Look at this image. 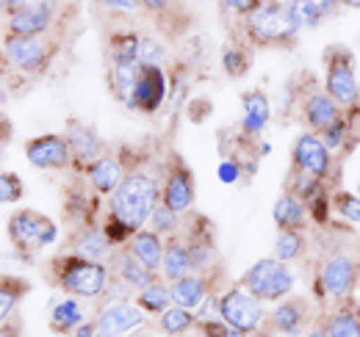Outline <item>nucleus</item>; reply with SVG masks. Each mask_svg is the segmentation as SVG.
<instances>
[{"label":"nucleus","mask_w":360,"mask_h":337,"mask_svg":"<svg viewBox=\"0 0 360 337\" xmlns=\"http://www.w3.org/2000/svg\"><path fill=\"white\" fill-rule=\"evenodd\" d=\"M161 197H164V183H158L153 174L141 168L125 174L122 185L108 199V218L103 224L114 246L131 241L139 230L150 224L153 211L161 205Z\"/></svg>","instance_id":"f257e3e1"},{"label":"nucleus","mask_w":360,"mask_h":337,"mask_svg":"<svg viewBox=\"0 0 360 337\" xmlns=\"http://www.w3.org/2000/svg\"><path fill=\"white\" fill-rule=\"evenodd\" d=\"M56 282L64 293L78 296V298H97L105 296L111 285V271L105 263H91L78 254H64L53 260Z\"/></svg>","instance_id":"f03ea898"},{"label":"nucleus","mask_w":360,"mask_h":337,"mask_svg":"<svg viewBox=\"0 0 360 337\" xmlns=\"http://www.w3.org/2000/svg\"><path fill=\"white\" fill-rule=\"evenodd\" d=\"M247 37L255 44H288L297 34V22L291 17L288 3L283 0H264L247 20H244Z\"/></svg>","instance_id":"7ed1b4c3"},{"label":"nucleus","mask_w":360,"mask_h":337,"mask_svg":"<svg viewBox=\"0 0 360 337\" xmlns=\"http://www.w3.org/2000/svg\"><path fill=\"white\" fill-rule=\"evenodd\" d=\"M294 285H297L294 271L288 268V263H280L277 257L258 260L255 265H250V271L241 279V288H247L261 301H283L291 296Z\"/></svg>","instance_id":"20e7f679"},{"label":"nucleus","mask_w":360,"mask_h":337,"mask_svg":"<svg viewBox=\"0 0 360 337\" xmlns=\"http://www.w3.org/2000/svg\"><path fill=\"white\" fill-rule=\"evenodd\" d=\"M324 91L341 108H355L360 103V84L347 47H330L324 53Z\"/></svg>","instance_id":"39448f33"},{"label":"nucleus","mask_w":360,"mask_h":337,"mask_svg":"<svg viewBox=\"0 0 360 337\" xmlns=\"http://www.w3.org/2000/svg\"><path fill=\"white\" fill-rule=\"evenodd\" d=\"M222 321L230 329L241 335H252L264 326V307L261 298L250 293L247 288L236 285L227 293H222Z\"/></svg>","instance_id":"423d86ee"},{"label":"nucleus","mask_w":360,"mask_h":337,"mask_svg":"<svg viewBox=\"0 0 360 337\" xmlns=\"http://www.w3.org/2000/svg\"><path fill=\"white\" fill-rule=\"evenodd\" d=\"M56 224L37 211H17L8 218V238L20 252H37L56 241Z\"/></svg>","instance_id":"0eeeda50"},{"label":"nucleus","mask_w":360,"mask_h":337,"mask_svg":"<svg viewBox=\"0 0 360 337\" xmlns=\"http://www.w3.org/2000/svg\"><path fill=\"white\" fill-rule=\"evenodd\" d=\"M360 265L349 252H335L333 257L324 260L321 271H319V288L321 293H327L335 301H349V296L355 291Z\"/></svg>","instance_id":"6e6552de"},{"label":"nucleus","mask_w":360,"mask_h":337,"mask_svg":"<svg viewBox=\"0 0 360 337\" xmlns=\"http://www.w3.org/2000/svg\"><path fill=\"white\" fill-rule=\"evenodd\" d=\"M333 150L324 144V138L308 130V133H300L297 141H294V150H291V161H294V171H302L308 177L316 180H327L330 171H333Z\"/></svg>","instance_id":"1a4fd4ad"},{"label":"nucleus","mask_w":360,"mask_h":337,"mask_svg":"<svg viewBox=\"0 0 360 337\" xmlns=\"http://www.w3.org/2000/svg\"><path fill=\"white\" fill-rule=\"evenodd\" d=\"M3 53L11 67H17L20 72H28V75L42 72L50 61V47L42 37H11L8 34L3 42Z\"/></svg>","instance_id":"9d476101"},{"label":"nucleus","mask_w":360,"mask_h":337,"mask_svg":"<svg viewBox=\"0 0 360 337\" xmlns=\"http://www.w3.org/2000/svg\"><path fill=\"white\" fill-rule=\"evenodd\" d=\"M144 310L131 301H111L97 315V337H128L139 326H144Z\"/></svg>","instance_id":"9b49d317"},{"label":"nucleus","mask_w":360,"mask_h":337,"mask_svg":"<svg viewBox=\"0 0 360 337\" xmlns=\"http://www.w3.org/2000/svg\"><path fill=\"white\" fill-rule=\"evenodd\" d=\"M194 194L197 191H194V174H191V168L186 166L183 158L172 155V164H169L167 177H164V197H161V202L183 216V213H188L194 208Z\"/></svg>","instance_id":"f8f14e48"},{"label":"nucleus","mask_w":360,"mask_h":337,"mask_svg":"<svg viewBox=\"0 0 360 337\" xmlns=\"http://www.w3.org/2000/svg\"><path fill=\"white\" fill-rule=\"evenodd\" d=\"M25 158L28 164L37 168H64L72 161V147L67 136L58 133H47V136H37L25 144Z\"/></svg>","instance_id":"ddd939ff"},{"label":"nucleus","mask_w":360,"mask_h":337,"mask_svg":"<svg viewBox=\"0 0 360 337\" xmlns=\"http://www.w3.org/2000/svg\"><path fill=\"white\" fill-rule=\"evenodd\" d=\"M271 329L277 335H285V337H297L308 324H311V307L305 298L300 296H291V298H283L274 312H271Z\"/></svg>","instance_id":"4468645a"},{"label":"nucleus","mask_w":360,"mask_h":337,"mask_svg":"<svg viewBox=\"0 0 360 337\" xmlns=\"http://www.w3.org/2000/svg\"><path fill=\"white\" fill-rule=\"evenodd\" d=\"M53 3H34L20 8L8 17V34L11 37H42L53 25Z\"/></svg>","instance_id":"2eb2a0df"},{"label":"nucleus","mask_w":360,"mask_h":337,"mask_svg":"<svg viewBox=\"0 0 360 337\" xmlns=\"http://www.w3.org/2000/svg\"><path fill=\"white\" fill-rule=\"evenodd\" d=\"M167 88H169V81H167L164 70H141L134 97V111L155 114L167 100Z\"/></svg>","instance_id":"dca6fc26"},{"label":"nucleus","mask_w":360,"mask_h":337,"mask_svg":"<svg viewBox=\"0 0 360 337\" xmlns=\"http://www.w3.org/2000/svg\"><path fill=\"white\" fill-rule=\"evenodd\" d=\"M344 6V0H288L291 17L297 22L300 31H311L319 28L324 20H330L338 8Z\"/></svg>","instance_id":"f3484780"},{"label":"nucleus","mask_w":360,"mask_h":337,"mask_svg":"<svg viewBox=\"0 0 360 337\" xmlns=\"http://www.w3.org/2000/svg\"><path fill=\"white\" fill-rule=\"evenodd\" d=\"M302 114H305V122L314 133H324L333 122L341 119V105L327 91H314L302 103Z\"/></svg>","instance_id":"a211bd4d"},{"label":"nucleus","mask_w":360,"mask_h":337,"mask_svg":"<svg viewBox=\"0 0 360 337\" xmlns=\"http://www.w3.org/2000/svg\"><path fill=\"white\" fill-rule=\"evenodd\" d=\"M86 180H89V185L97 191V194H108V197H111V194L122 185V180H125L122 161L114 158V155H103V158H97L94 164L86 166Z\"/></svg>","instance_id":"6ab92c4d"},{"label":"nucleus","mask_w":360,"mask_h":337,"mask_svg":"<svg viewBox=\"0 0 360 337\" xmlns=\"http://www.w3.org/2000/svg\"><path fill=\"white\" fill-rule=\"evenodd\" d=\"M67 138H70V147H72V158L78 164L89 166L97 158H103V141H100V136L89 125L72 119L67 125Z\"/></svg>","instance_id":"aec40b11"},{"label":"nucleus","mask_w":360,"mask_h":337,"mask_svg":"<svg viewBox=\"0 0 360 337\" xmlns=\"http://www.w3.org/2000/svg\"><path fill=\"white\" fill-rule=\"evenodd\" d=\"M241 111H244V119H241V130L250 136V138H258L271 119V105L266 100L264 91H247L241 97Z\"/></svg>","instance_id":"412c9836"},{"label":"nucleus","mask_w":360,"mask_h":337,"mask_svg":"<svg viewBox=\"0 0 360 337\" xmlns=\"http://www.w3.org/2000/svg\"><path fill=\"white\" fill-rule=\"evenodd\" d=\"M128 252L134 254L141 265H147V268L155 274V271H161V265H164L167 244L161 241L158 232H153V230H139L134 238L128 241Z\"/></svg>","instance_id":"4be33fe9"},{"label":"nucleus","mask_w":360,"mask_h":337,"mask_svg":"<svg viewBox=\"0 0 360 337\" xmlns=\"http://www.w3.org/2000/svg\"><path fill=\"white\" fill-rule=\"evenodd\" d=\"M72 254L84 257V260H91V263H105L114 257V241L108 238V232L103 227H86L75 244H72Z\"/></svg>","instance_id":"5701e85b"},{"label":"nucleus","mask_w":360,"mask_h":337,"mask_svg":"<svg viewBox=\"0 0 360 337\" xmlns=\"http://www.w3.org/2000/svg\"><path fill=\"white\" fill-rule=\"evenodd\" d=\"M308 216H311V208L294 191L280 194L274 208H271V218L280 230H302L308 224Z\"/></svg>","instance_id":"b1692460"},{"label":"nucleus","mask_w":360,"mask_h":337,"mask_svg":"<svg viewBox=\"0 0 360 337\" xmlns=\"http://www.w3.org/2000/svg\"><path fill=\"white\" fill-rule=\"evenodd\" d=\"M194 274V257L188 244H183L178 238L167 241V252H164V265H161V277L167 282H178L183 277Z\"/></svg>","instance_id":"393cba45"},{"label":"nucleus","mask_w":360,"mask_h":337,"mask_svg":"<svg viewBox=\"0 0 360 337\" xmlns=\"http://www.w3.org/2000/svg\"><path fill=\"white\" fill-rule=\"evenodd\" d=\"M86 324V312L78 298H61L50 307V329L58 335H72L78 326Z\"/></svg>","instance_id":"a878e982"},{"label":"nucleus","mask_w":360,"mask_h":337,"mask_svg":"<svg viewBox=\"0 0 360 337\" xmlns=\"http://www.w3.org/2000/svg\"><path fill=\"white\" fill-rule=\"evenodd\" d=\"M139 78H141V67L139 64H111V75H108L111 91L131 111H134V97H136Z\"/></svg>","instance_id":"bb28decb"},{"label":"nucleus","mask_w":360,"mask_h":337,"mask_svg":"<svg viewBox=\"0 0 360 337\" xmlns=\"http://www.w3.org/2000/svg\"><path fill=\"white\" fill-rule=\"evenodd\" d=\"M208 279L202 274H188L178 282H172V298L178 307H186L191 312H197L202 307V301L208 298Z\"/></svg>","instance_id":"cd10ccee"},{"label":"nucleus","mask_w":360,"mask_h":337,"mask_svg":"<svg viewBox=\"0 0 360 337\" xmlns=\"http://www.w3.org/2000/svg\"><path fill=\"white\" fill-rule=\"evenodd\" d=\"M111 260L117 263V277H120L125 285L136 288V291H144L147 285L155 282V274H153L147 265H141L131 252H117Z\"/></svg>","instance_id":"c85d7f7f"},{"label":"nucleus","mask_w":360,"mask_h":337,"mask_svg":"<svg viewBox=\"0 0 360 337\" xmlns=\"http://www.w3.org/2000/svg\"><path fill=\"white\" fill-rule=\"evenodd\" d=\"M324 329L330 337H360V307L355 301H347L330 315Z\"/></svg>","instance_id":"c756f323"},{"label":"nucleus","mask_w":360,"mask_h":337,"mask_svg":"<svg viewBox=\"0 0 360 337\" xmlns=\"http://www.w3.org/2000/svg\"><path fill=\"white\" fill-rule=\"evenodd\" d=\"M136 304H139L144 312H150V315H161V312H167V310L175 304V298H172V288H169L167 282L155 279L153 285H147L144 291H139Z\"/></svg>","instance_id":"7c9ffc66"},{"label":"nucleus","mask_w":360,"mask_h":337,"mask_svg":"<svg viewBox=\"0 0 360 337\" xmlns=\"http://www.w3.org/2000/svg\"><path fill=\"white\" fill-rule=\"evenodd\" d=\"M194 324H200L197 312H191L186 307H178V304H172L167 312L158 315V326H161L164 335H186Z\"/></svg>","instance_id":"2f4dec72"},{"label":"nucleus","mask_w":360,"mask_h":337,"mask_svg":"<svg viewBox=\"0 0 360 337\" xmlns=\"http://www.w3.org/2000/svg\"><path fill=\"white\" fill-rule=\"evenodd\" d=\"M139 44L141 37L139 34H117L111 42H108V58L111 64H139Z\"/></svg>","instance_id":"473e14b6"},{"label":"nucleus","mask_w":360,"mask_h":337,"mask_svg":"<svg viewBox=\"0 0 360 337\" xmlns=\"http://www.w3.org/2000/svg\"><path fill=\"white\" fill-rule=\"evenodd\" d=\"M305 252V238L300 230H277V238H274V257L280 263H291L297 260L300 254Z\"/></svg>","instance_id":"72a5a7b5"},{"label":"nucleus","mask_w":360,"mask_h":337,"mask_svg":"<svg viewBox=\"0 0 360 337\" xmlns=\"http://www.w3.org/2000/svg\"><path fill=\"white\" fill-rule=\"evenodd\" d=\"M139 67L141 70H164L167 67V47L153 39V37H141L139 44Z\"/></svg>","instance_id":"f704fd0d"},{"label":"nucleus","mask_w":360,"mask_h":337,"mask_svg":"<svg viewBox=\"0 0 360 337\" xmlns=\"http://www.w3.org/2000/svg\"><path fill=\"white\" fill-rule=\"evenodd\" d=\"M25 291H28V285H25L22 279H17V277H3V291H0V321H3V324H8L14 307L20 304V293H25Z\"/></svg>","instance_id":"c9c22d12"},{"label":"nucleus","mask_w":360,"mask_h":337,"mask_svg":"<svg viewBox=\"0 0 360 337\" xmlns=\"http://www.w3.org/2000/svg\"><path fill=\"white\" fill-rule=\"evenodd\" d=\"M150 230L158 232V235H175L180 230V213L172 211L169 205H158L153 211V218H150Z\"/></svg>","instance_id":"e433bc0d"},{"label":"nucleus","mask_w":360,"mask_h":337,"mask_svg":"<svg viewBox=\"0 0 360 337\" xmlns=\"http://www.w3.org/2000/svg\"><path fill=\"white\" fill-rule=\"evenodd\" d=\"M222 67H225L227 75H233V78L244 75V72L250 70V53H247V50H241V47L227 44L225 53H222Z\"/></svg>","instance_id":"4c0bfd02"},{"label":"nucleus","mask_w":360,"mask_h":337,"mask_svg":"<svg viewBox=\"0 0 360 337\" xmlns=\"http://www.w3.org/2000/svg\"><path fill=\"white\" fill-rule=\"evenodd\" d=\"M22 199V180L14 171H3L0 174V202L3 205H14Z\"/></svg>","instance_id":"58836bf2"},{"label":"nucleus","mask_w":360,"mask_h":337,"mask_svg":"<svg viewBox=\"0 0 360 337\" xmlns=\"http://www.w3.org/2000/svg\"><path fill=\"white\" fill-rule=\"evenodd\" d=\"M335 211L341 213L347 221L360 224V197L347 194V191H338V194H335Z\"/></svg>","instance_id":"ea45409f"},{"label":"nucleus","mask_w":360,"mask_h":337,"mask_svg":"<svg viewBox=\"0 0 360 337\" xmlns=\"http://www.w3.org/2000/svg\"><path fill=\"white\" fill-rule=\"evenodd\" d=\"M347 127H349V125H347V119L341 117L338 122H333V125L327 127L324 133H319V136L324 138V144H327L330 150H338V147L347 141Z\"/></svg>","instance_id":"a19ab883"},{"label":"nucleus","mask_w":360,"mask_h":337,"mask_svg":"<svg viewBox=\"0 0 360 337\" xmlns=\"http://www.w3.org/2000/svg\"><path fill=\"white\" fill-rule=\"evenodd\" d=\"M264 0H222V8H225L227 14H236V17H250L258 6H261Z\"/></svg>","instance_id":"79ce46f5"},{"label":"nucleus","mask_w":360,"mask_h":337,"mask_svg":"<svg viewBox=\"0 0 360 337\" xmlns=\"http://www.w3.org/2000/svg\"><path fill=\"white\" fill-rule=\"evenodd\" d=\"M100 8L105 11H117V14H136L141 11V0H94Z\"/></svg>","instance_id":"37998d69"},{"label":"nucleus","mask_w":360,"mask_h":337,"mask_svg":"<svg viewBox=\"0 0 360 337\" xmlns=\"http://www.w3.org/2000/svg\"><path fill=\"white\" fill-rule=\"evenodd\" d=\"M219 177H222L225 183H236V180L241 177V164L233 161V158L222 161V164H219Z\"/></svg>","instance_id":"c03bdc74"},{"label":"nucleus","mask_w":360,"mask_h":337,"mask_svg":"<svg viewBox=\"0 0 360 337\" xmlns=\"http://www.w3.org/2000/svg\"><path fill=\"white\" fill-rule=\"evenodd\" d=\"M34 3H53V0H3V11L11 17V14H17L20 8H25V6H34Z\"/></svg>","instance_id":"a18cd8bd"},{"label":"nucleus","mask_w":360,"mask_h":337,"mask_svg":"<svg viewBox=\"0 0 360 337\" xmlns=\"http://www.w3.org/2000/svg\"><path fill=\"white\" fill-rule=\"evenodd\" d=\"M172 3H175V0H141V6L150 8V11H167Z\"/></svg>","instance_id":"49530a36"},{"label":"nucleus","mask_w":360,"mask_h":337,"mask_svg":"<svg viewBox=\"0 0 360 337\" xmlns=\"http://www.w3.org/2000/svg\"><path fill=\"white\" fill-rule=\"evenodd\" d=\"M72 337H97V324H94V321H86L84 326H78V329L72 332Z\"/></svg>","instance_id":"de8ad7c7"},{"label":"nucleus","mask_w":360,"mask_h":337,"mask_svg":"<svg viewBox=\"0 0 360 337\" xmlns=\"http://www.w3.org/2000/svg\"><path fill=\"white\" fill-rule=\"evenodd\" d=\"M305 337H330V335H327V329H324V326H316V329H311Z\"/></svg>","instance_id":"09e8293b"},{"label":"nucleus","mask_w":360,"mask_h":337,"mask_svg":"<svg viewBox=\"0 0 360 337\" xmlns=\"http://www.w3.org/2000/svg\"><path fill=\"white\" fill-rule=\"evenodd\" d=\"M0 337H20V335H17V332H11V329H8V324H3V332H0Z\"/></svg>","instance_id":"8fccbe9b"},{"label":"nucleus","mask_w":360,"mask_h":337,"mask_svg":"<svg viewBox=\"0 0 360 337\" xmlns=\"http://www.w3.org/2000/svg\"><path fill=\"white\" fill-rule=\"evenodd\" d=\"M344 6H349V8H360V0H344Z\"/></svg>","instance_id":"3c124183"}]
</instances>
